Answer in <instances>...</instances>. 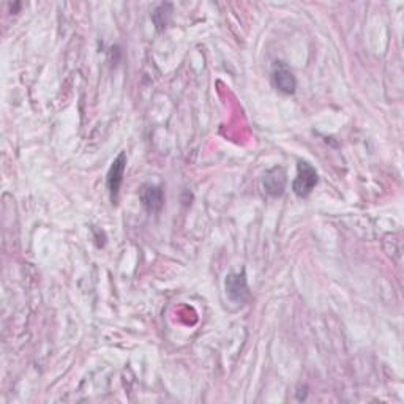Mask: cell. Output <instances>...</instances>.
Returning a JSON list of instances; mask_svg holds the SVG:
<instances>
[{
	"mask_svg": "<svg viewBox=\"0 0 404 404\" xmlns=\"http://www.w3.org/2000/svg\"><path fill=\"white\" fill-rule=\"evenodd\" d=\"M286 182H287L286 171L283 168L276 166L265 172L264 180H262V185H264V190L267 194L272 196V198H278V196L285 193Z\"/></svg>",
	"mask_w": 404,
	"mask_h": 404,
	"instance_id": "5",
	"label": "cell"
},
{
	"mask_svg": "<svg viewBox=\"0 0 404 404\" xmlns=\"http://www.w3.org/2000/svg\"><path fill=\"white\" fill-rule=\"evenodd\" d=\"M226 294L231 302L234 303H245L250 297V287L247 283V275L242 274H229L226 276Z\"/></svg>",
	"mask_w": 404,
	"mask_h": 404,
	"instance_id": "3",
	"label": "cell"
},
{
	"mask_svg": "<svg viewBox=\"0 0 404 404\" xmlns=\"http://www.w3.org/2000/svg\"><path fill=\"white\" fill-rule=\"evenodd\" d=\"M171 16H172V5L171 3H161L160 7L155 8L154 14H152V19H154L156 29L163 30L168 27L169 21H171Z\"/></svg>",
	"mask_w": 404,
	"mask_h": 404,
	"instance_id": "7",
	"label": "cell"
},
{
	"mask_svg": "<svg viewBox=\"0 0 404 404\" xmlns=\"http://www.w3.org/2000/svg\"><path fill=\"white\" fill-rule=\"evenodd\" d=\"M125 169H127V155L122 152V154L112 161V165L111 168H109V172H108V188H109V193H111L112 202H117L119 191L123 182Z\"/></svg>",
	"mask_w": 404,
	"mask_h": 404,
	"instance_id": "4",
	"label": "cell"
},
{
	"mask_svg": "<svg viewBox=\"0 0 404 404\" xmlns=\"http://www.w3.org/2000/svg\"><path fill=\"white\" fill-rule=\"evenodd\" d=\"M272 83H274L275 89L285 95H292L297 89V79L291 68L287 67L285 62H276L272 72Z\"/></svg>",
	"mask_w": 404,
	"mask_h": 404,
	"instance_id": "2",
	"label": "cell"
},
{
	"mask_svg": "<svg viewBox=\"0 0 404 404\" xmlns=\"http://www.w3.org/2000/svg\"><path fill=\"white\" fill-rule=\"evenodd\" d=\"M141 201L149 214H158L165 205V193L156 185H144L141 190Z\"/></svg>",
	"mask_w": 404,
	"mask_h": 404,
	"instance_id": "6",
	"label": "cell"
},
{
	"mask_svg": "<svg viewBox=\"0 0 404 404\" xmlns=\"http://www.w3.org/2000/svg\"><path fill=\"white\" fill-rule=\"evenodd\" d=\"M319 182L318 172L316 169L308 165L307 161H299L297 166V177L292 183V190L299 198H308L313 193V190Z\"/></svg>",
	"mask_w": 404,
	"mask_h": 404,
	"instance_id": "1",
	"label": "cell"
}]
</instances>
